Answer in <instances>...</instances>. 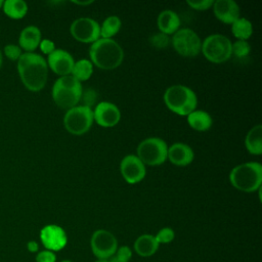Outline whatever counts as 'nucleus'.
I'll return each mask as SVG.
<instances>
[{
  "instance_id": "2f4dec72",
  "label": "nucleus",
  "mask_w": 262,
  "mask_h": 262,
  "mask_svg": "<svg viewBox=\"0 0 262 262\" xmlns=\"http://www.w3.org/2000/svg\"><path fill=\"white\" fill-rule=\"evenodd\" d=\"M55 254L49 250L40 251L36 256V262H55Z\"/></svg>"
},
{
  "instance_id": "6e6552de",
  "label": "nucleus",
  "mask_w": 262,
  "mask_h": 262,
  "mask_svg": "<svg viewBox=\"0 0 262 262\" xmlns=\"http://www.w3.org/2000/svg\"><path fill=\"white\" fill-rule=\"evenodd\" d=\"M93 121V111L91 107L77 105L67 111L63 117V126L69 133L82 135L89 131Z\"/></svg>"
},
{
  "instance_id": "412c9836",
  "label": "nucleus",
  "mask_w": 262,
  "mask_h": 262,
  "mask_svg": "<svg viewBox=\"0 0 262 262\" xmlns=\"http://www.w3.org/2000/svg\"><path fill=\"white\" fill-rule=\"evenodd\" d=\"M245 145L247 150L259 156L262 154V126L260 124L251 128L245 138Z\"/></svg>"
},
{
  "instance_id": "9d476101",
  "label": "nucleus",
  "mask_w": 262,
  "mask_h": 262,
  "mask_svg": "<svg viewBox=\"0 0 262 262\" xmlns=\"http://www.w3.org/2000/svg\"><path fill=\"white\" fill-rule=\"evenodd\" d=\"M90 246L93 254L98 259L108 260V258L116 254L118 242L112 232L105 229H98L93 232L90 239Z\"/></svg>"
},
{
  "instance_id": "72a5a7b5",
  "label": "nucleus",
  "mask_w": 262,
  "mask_h": 262,
  "mask_svg": "<svg viewBox=\"0 0 262 262\" xmlns=\"http://www.w3.org/2000/svg\"><path fill=\"white\" fill-rule=\"evenodd\" d=\"M39 47H40L42 53L46 54L47 56L49 54H51L56 49L54 43L51 40H49V39H42L40 44H39Z\"/></svg>"
},
{
  "instance_id": "dca6fc26",
  "label": "nucleus",
  "mask_w": 262,
  "mask_h": 262,
  "mask_svg": "<svg viewBox=\"0 0 262 262\" xmlns=\"http://www.w3.org/2000/svg\"><path fill=\"white\" fill-rule=\"evenodd\" d=\"M213 12L217 19L227 25H232L239 17V7L233 0L214 1Z\"/></svg>"
},
{
  "instance_id": "ea45409f",
  "label": "nucleus",
  "mask_w": 262,
  "mask_h": 262,
  "mask_svg": "<svg viewBox=\"0 0 262 262\" xmlns=\"http://www.w3.org/2000/svg\"><path fill=\"white\" fill-rule=\"evenodd\" d=\"M96 262H108V260H104V259H98Z\"/></svg>"
},
{
  "instance_id": "7ed1b4c3",
  "label": "nucleus",
  "mask_w": 262,
  "mask_h": 262,
  "mask_svg": "<svg viewBox=\"0 0 262 262\" xmlns=\"http://www.w3.org/2000/svg\"><path fill=\"white\" fill-rule=\"evenodd\" d=\"M229 181L237 190L256 191L262 184V165L258 162L239 164L230 171Z\"/></svg>"
},
{
  "instance_id": "f3484780",
  "label": "nucleus",
  "mask_w": 262,
  "mask_h": 262,
  "mask_svg": "<svg viewBox=\"0 0 262 262\" xmlns=\"http://www.w3.org/2000/svg\"><path fill=\"white\" fill-rule=\"evenodd\" d=\"M193 158L194 154L192 148L185 143L176 142L171 146H168L167 159H169V161L175 166H187L193 161Z\"/></svg>"
},
{
  "instance_id": "f8f14e48",
  "label": "nucleus",
  "mask_w": 262,
  "mask_h": 262,
  "mask_svg": "<svg viewBox=\"0 0 262 262\" xmlns=\"http://www.w3.org/2000/svg\"><path fill=\"white\" fill-rule=\"evenodd\" d=\"M120 172L129 184L140 182L145 177V166L136 155L125 156L120 164Z\"/></svg>"
},
{
  "instance_id": "aec40b11",
  "label": "nucleus",
  "mask_w": 262,
  "mask_h": 262,
  "mask_svg": "<svg viewBox=\"0 0 262 262\" xmlns=\"http://www.w3.org/2000/svg\"><path fill=\"white\" fill-rule=\"evenodd\" d=\"M159 245L160 244L157 242L155 235L142 234L136 238L134 250L141 257H149L157 252Z\"/></svg>"
},
{
  "instance_id": "cd10ccee",
  "label": "nucleus",
  "mask_w": 262,
  "mask_h": 262,
  "mask_svg": "<svg viewBox=\"0 0 262 262\" xmlns=\"http://www.w3.org/2000/svg\"><path fill=\"white\" fill-rule=\"evenodd\" d=\"M171 42V39L168 35L164 34V33H156L154 34L150 38H149V43L152 47L157 48V49H165L169 46Z\"/></svg>"
},
{
  "instance_id": "c9c22d12",
  "label": "nucleus",
  "mask_w": 262,
  "mask_h": 262,
  "mask_svg": "<svg viewBox=\"0 0 262 262\" xmlns=\"http://www.w3.org/2000/svg\"><path fill=\"white\" fill-rule=\"evenodd\" d=\"M27 249H28V251L31 252V253H36V252H38V250H39V245H38V243L35 242V241H30V242H28V244H27Z\"/></svg>"
},
{
  "instance_id": "20e7f679",
  "label": "nucleus",
  "mask_w": 262,
  "mask_h": 262,
  "mask_svg": "<svg viewBox=\"0 0 262 262\" xmlns=\"http://www.w3.org/2000/svg\"><path fill=\"white\" fill-rule=\"evenodd\" d=\"M82 84L72 75L59 77L52 87V98L57 106L70 110L77 106L82 95Z\"/></svg>"
},
{
  "instance_id": "a878e982",
  "label": "nucleus",
  "mask_w": 262,
  "mask_h": 262,
  "mask_svg": "<svg viewBox=\"0 0 262 262\" xmlns=\"http://www.w3.org/2000/svg\"><path fill=\"white\" fill-rule=\"evenodd\" d=\"M93 73V64L89 59H80L74 63L71 75L79 82L88 80Z\"/></svg>"
},
{
  "instance_id": "1a4fd4ad",
  "label": "nucleus",
  "mask_w": 262,
  "mask_h": 262,
  "mask_svg": "<svg viewBox=\"0 0 262 262\" xmlns=\"http://www.w3.org/2000/svg\"><path fill=\"white\" fill-rule=\"evenodd\" d=\"M171 42L175 51L183 57H194L201 52L202 40L191 29H179L173 34Z\"/></svg>"
},
{
  "instance_id": "bb28decb",
  "label": "nucleus",
  "mask_w": 262,
  "mask_h": 262,
  "mask_svg": "<svg viewBox=\"0 0 262 262\" xmlns=\"http://www.w3.org/2000/svg\"><path fill=\"white\" fill-rule=\"evenodd\" d=\"M251 51V46L248 41L236 40L231 44V55H234L237 58H244L249 55Z\"/></svg>"
},
{
  "instance_id": "4c0bfd02",
  "label": "nucleus",
  "mask_w": 262,
  "mask_h": 262,
  "mask_svg": "<svg viewBox=\"0 0 262 262\" xmlns=\"http://www.w3.org/2000/svg\"><path fill=\"white\" fill-rule=\"evenodd\" d=\"M72 2L75 3V4H78V5H82V6L89 5V4L93 3V1H91V0H88V1H72Z\"/></svg>"
},
{
  "instance_id": "c756f323",
  "label": "nucleus",
  "mask_w": 262,
  "mask_h": 262,
  "mask_svg": "<svg viewBox=\"0 0 262 262\" xmlns=\"http://www.w3.org/2000/svg\"><path fill=\"white\" fill-rule=\"evenodd\" d=\"M5 56L10 60H18L20 55L23 54L21 48L15 44H7L4 47Z\"/></svg>"
},
{
  "instance_id": "473e14b6",
  "label": "nucleus",
  "mask_w": 262,
  "mask_h": 262,
  "mask_svg": "<svg viewBox=\"0 0 262 262\" xmlns=\"http://www.w3.org/2000/svg\"><path fill=\"white\" fill-rule=\"evenodd\" d=\"M95 98H96V93H95L92 89H88L87 91L82 92V95H81V99H80V100L83 99L84 104H82V105H85V106L90 107V106L94 103Z\"/></svg>"
},
{
  "instance_id": "c85d7f7f",
  "label": "nucleus",
  "mask_w": 262,
  "mask_h": 262,
  "mask_svg": "<svg viewBox=\"0 0 262 262\" xmlns=\"http://www.w3.org/2000/svg\"><path fill=\"white\" fill-rule=\"evenodd\" d=\"M174 230L170 227L162 228L156 235V239L159 244H169L174 239Z\"/></svg>"
},
{
  "instance_id": "a19ab883",
  "label": "nucleus",
  "mask_w": 262,
  "mask_h": 262,
  "mask_svg": "<svg viewBox=\"0 0 262 262\" xmlns=\"http://www.w3.org/2000/svg\"><path fill=\"white\" fill-rule=\"evenodd\" d=\"M3 2H4V1H2V0H0V8H2V5H3Z\"/></svg>"
},
{
  "instance_id": "e433bc0d",
  "label": "nucleus",
  "mask_w": 262,
  "mask_h": 262,
  "mask_svg": "<svg viewBox=\"0 0 262 262\" xmlns=\"http://www.w3.org/2000/svg\"><path fill=\"white\" fill-rule=\"evenodd\" d=\"M108 262H128L127 260H124L122 258H120L119 256L117 255H114L113 257H111V259L108 260Z\"/></svg>"
},
{
  "instance_id": "423d86ee",
  "label": "nucleus",
  "mask_w": 262,
  "mask_h": 262,
  "mask_svg": "<svg viewBox=\"0 0 262 262\" xmlns=\"http://www.w3.org/2000/svg\"><path fill=\"white\" fill-rule=\"evenodd\" d=\"M168 145L160 137L143 139L137 146L136 156L144 166H160L167 160Z\"/></svg>"
},
{
  "instance_id": "a211bd4d",
  "label": "nucleus",
  "mask_w": 262,
  "mask_h": 262,
  "mask_svg": "<svg viewBox=\"0 0 262 262\" xmlns=\"http://www.w3.org/2000/svg\"><path fill=\"white\" fill-rule=\"evenodd\" d=\"M41 31L36 26L26 27L19 34L18 46L26 52H34L41 42Z\"/></svg>"
},
{
  "instance_id": "0eeeda50",
  "label": "nucleus",
  "mask_w": 262,
  "mask_h": 262,
  "mask_svg": "<svg viewBox=\"0 0 262 262\" xmlns=\"http://www.w3.org/2000/svg\"><path fill=\"white\" fill-rule=\"evenodd\" d=\"M231 41L224 35L213 34L203 42L201 52L211 62L222 63L231 57Z\"/></svg>"
},
{
  "instance_id": "4be33fe9",
  "label": "nucleus",
  "mask_w": 262,
  "mask_h": 262,
  "mask_svg": "<svg viewBox=\"0 0 262 262\" xmlns=\"http://www.w3.org/2000/svg\"><path fill=\"white\" fill-rule=\"evenodd\" d=\"M188 125L196 131H207L212 126V118L209 113L202 110H194L187 116Z\"/></svg>"
},
{
  "instance_id": "9b49d317",
  "label": "nucleus",
  "mask_w": 262,
  "mask_h": 262,
  "mask_svg": "<svg viewBox=\"0 0 262 262\" xmlns=\"http://www.w3.org/2000/svg\"><path fill=\"white\" fill-rule=\"evenodd\" d=\"M70 32L73 38L82 43H93L100 38V26L90 17H79L75 19Z\"/></svg>"
},
{
  "instance_id": "79ce46f5",
  "label": "nucleus",
  "mask_w": 262,
  "mask_h": 262,
  "mask_svg": "<svg viewBox=\"0 0 262 262\" xmlns=\"http://www.w3.org/2000/svg\"><path fill=\"white\" fill-rule=\"evenodd\" d=\"M61 262H72V261H70V260H62Z\"/></svg>"
},
{
  "instance_id": "7c9ffc66",
  "label": "nucleus",
  "mask_w": 262,
  "mask_h": 262,
  "mask_svg": "<svg viewBox=\"0 0 262 262\" xmlns=\"http://www.w3.org/2000/svg\"><path fill=\"white\" fill-rule=\"evenodd\" d=\"M187 5L195 10H207L213 6V0H188Z\"/></svg>"
},
{
  "instance_id": "b1692460",
  "label": "nucleus",
  "mask_w": 262,
  "mask_h": 262,
  "mask_svg": "<svg viewBox=\"0 0 262 262\" xmlns=\"http://www.w3.org/2000/svg\"><path fill=\"white\" fill-rule=\"evenodd\" d=\"M100 26V38L112 39L121 29L122 21L117 15L107 16Z\"/></svg>"
},
{
  "instance_id": "393cba45",
  "label": "nucleus",
  "mask_w": 262,
  "mask_h": 262,
  "mask_svg": "<svg viewBox=\"0 0 262 262\" xmlns=\"http://www.w3.org/2000/svg\"><path fill=\"white\" fill-rule=\"evenodd\" d=\"M231 32L237 40L247 41L253 34V26L249 19L245 17H238L231 25Z\"/></svg>"
},
{
  "instance_id": "f704fd0d",
  "label": "nucleus",
  "mask_w": 262,
  "mask_h": 262,
  "mask_svg": "<svg viewBox=\"0 0 262 262\" xmlns=\"http://www.w3.org/2000/svg\"><path fill=\"white\" fill-rule=\"evenodd\" d=\"M115 255L119 256L120 258H122V259H124V260L129 261V259L131 258L132 253H131V250L129 249V247H127V246H123V247H121V248L117 249V252H116V254H115Z\"/></svg>"
},
{
  "instance_id": "5701e85b",
  "label": "nucleus",
  "mask_w": 262,
  "mask_h": 262,
  "mask_svg": "<svg viewBox=\"0 0 262 262\" xmlns=\"http://www.w3.org/2000/svg\"><path fill=\"white\" fill-rule=\"evenodd\" d=\"M4 13L12 19H20L28 12V5L23 0H6L3 2Z\"/></svg>"
},
{
  "instance_id": "58836bf2",
  "label": "nucleus",
  "mask_w": 262,
  "mask_h": 262,
  "mask_svg": "<svg viewBox=\"0 0 262 262\" xmlns=\"http://www.w3.org/2000/svg\"><path fill=\"white\" fill-rule=\"evenodd\" d=\"M2 60H3V54H2V51H1V49H0V68H1V66H2Z\"/></svg>"
},
{
  "instance_id": "2eb2a0df",
  "label": "nucleus",
  "mask_w": 262,
  "mask_h": 262,
  "mask_svg": "<svg viewBox=\"0 0 262 262\" xmlns=\"http://www.w3.org/2000/svg\"><path fill=\"white\" fill-rule=\"evenodd\" d=\"M46 62L48 68L54 74L63 77L71 75L75 60L68 51L63 49H55L47 56Z\"/></svg>"
},
{
  "instance_id": "f257e3e1",
  "label": "nucleus",
  "mask_w": 262,
  "mask_h": 262,
  "mask_svg": "<svg viewBox=\"0 0 262 262\" xmlns=\"http://www.w3.org/2000/svg\"><path fill=\"white\" fill-rule=\"evenodd\" d=\"M17 72L25 87L32 92L42 90L47 82L48 66L38 53H23L17 60Z\"/></svg>"
},
{
  "instance_id": "f03ea898",
  "label": "nucleus",
  "mask_w": 262,
  "mask_h": 262,
  "mask_svg": "<svg viewBox=\"0 0 262 262\" xmlns=\"http://www.w3.org/2000/svg\"><path fill=\"white\" fill-rule=\"evenodd\" d=\"M90 61L101 70H114L124 59V51L121 45L113 39L99 38L93 42L89 49Z\"/></svg>"
},
{
  "instance_id": "ddd939ff",
  "label": "nucleus",
  "mask_w": 262,
  "mask_h": 262,
  "mask_svg": "<svg viewBox=\"0 0 262 262\" xmlns=\"http://www.w3.org/2000/svg\"><path fill=\"white\" fill-rule=\"evenodd\" d=\"M40 239L43 246L49 251H59L66 247L68 237L62 227L49 224L44 226L40 231Z\"/></svg>"
},
{
  "instance_id": "4468645a",
  "label": "nucleus",
  "mask_w": 262,
  "mask_h": 262,
  "mask_svg": "<svg viewBox=\"0 0 262 262\" xmlns=\"http://www.w3.org/2000/svg\"><path fill=\"white\" fill-rule=\"evenodd\" d=\"M93 119L99 126L110 128L119 123L121 113L116 104L108 101H101L93 111Z\"/></svg>"
},
{
  "instance_id": "6ab92c4d",
  "label": "nucleus",
  "mask_w": 262,
  "mask_h": 262,
  "mask_svg": "<svg viewBox=\"0 0 262 262\" xmlns=\"http://www.w3.org/2000/svg\"><path fill=\"white\" fill-rule=\"evenodd\" d=\"M157 23L160 32L168 36L176 33L180 27V18L178 14L170 9L162 11L158 16Z\"/></svg>"
},
{
  "instance_id": "39448f33",
  "label": "nucleus",
  "mask_w": 262,
  "mask_h": 262,
  "mask_svg": "<svg viewBox=\"0 0 262 262\" xmlns=\"http://www.w3.org/2000/svg\"><path fill=\"white\" fill-rule=\"evenodd\" d=\"M166 106L179 116H187L195 110L198 98L193 90L184 85H172L164 93Z\"/></svg>"
}]
</instances>
